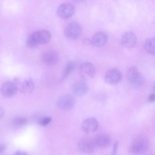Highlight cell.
I'll return each mask as SVG.
<instances>
[{"mask_svg": "<svg viewBox=\"0 0 155 155\" xmlns=\"http://www.w3.org/2000/svg\"><path fill=\"white\" fill-rule=\"evenodd\" d=\"M145 50L148 53L151 54H155V37H151L147 38L144 43Z\"/></svg>", "mask_w": 155, "mask_h": 155, "instance_id": "cell-18", "label": "cell"}, {"mask_svg": "<svg viewBox=\"0 0 155 155\" xmlns=\"http://www.w3.org/2000/svg\"><path fill=\"white\" fill-rule=\"evenodd\" d=\"M95 143L89 138H84L81 139L79 141L78 147L82 152L87 153H92L94 149Z\"/></svg>", "mask_w": 155, "mask_h": 155, "instance_id": "cell-15", "label": "cell"}, {"mask_svg": "<svg viewBox=\"0 0 155 155\" xmlns=\"http://www.w3.org/2000/svg\"><path fill=\"white\" fill-rule=\"evenodd\" d=\"M75 9L71 4L66 3L60 5L58 7L57 12L60 18L67 19L72 17L74 14Z\"/></svg>", "mask_w": 155, "mask_h": 155, "instance_id": "cell-9", "label": "cell"}, {"mask_svg": "<svg viewBox=\"0 0 155 155\" xmlns=\"http://www.w3.org/2000/svg\"><path fill=\"white\" fill-rule=\"evenodd\" d=\"M88 86L84 81H79L74 82L72 86V90L74 94L77 96H81L87 91Z\"/></svg>", "mask_w": 155, "mask_h": 155, "instance_id": "cell-16", "label": "cell"}, {"mask_svg": "<svg viewBox=\"0 0 155 155\" xmlns=\"http://www.w3.org/2000/svg\"><path fill=\"white\" fill-rule=\"evenodd\" d=\"M96 69L92 63L85 62L79 66L78 74L80 77L84 80H87L92 78L94 75Z\"/></svg>", "mask_w": 155, "mask_h": 155, "instance_id": "cell-4", "label": "cell"}, {"mask_svg": "<svg viewBox=\"0 0 155 155\" xmlns=\"http://www.w3.org/2000/svg\"><path fill=\"white\" fill-rule=\"evenodd\" d=\"M4 114V110L3 107H0V118H2Z\"/></svg>", "mask_w": 155, "mask_h": 155, "instance_id": "cell-26", "label": "cell"}, {"mask_svg": "<svg viewBox=\"0 0 155 155\" xmlns=\"http://www.w3.org/2000/svg\"><path fill=\"white\" fill-rule=\"evenodd\" d=\"M28 122L27 119L24 117H19L14 118L12 121V125L15 127H19L25 125Z\"/></svg>", "mask_w": 155, "mask_h": 155, "instance_id": "cell-20", "label": "cell"}, {"mask_svg": "<svg viewBox=\"0 0 155 155\" xmlns=\"http://www.w3.org/2000/svg\"><path fill=\"white\" fill-rule=\"evenodd\" d=\"M82 31L80 24L76 21L70 22L66 26L64 33L65 36L69 39H74L78 38Z\"/></svg>", "mask_w": 155, "mask_h": 155, "instance_id": "cell-5", "label": "cell"}, {"mask_svg": "<svg viewBox=\"0 0 155 155\" xmlns=\"http://www.w3.org/2000/svg\"><path fill=\"white\" fill-rule=\"evenodd\" d=\"M127 77L129 82L134 87H140L143 85L144 82L143 75L135 66L131 67L128 69Z\"/></svg>", "mask_w": 155, "mask_h": 155, "instance_id": "cell-3", "label": "cell"}, {"mask_svg": "<svg viewBox=\"0 0 155 155\" xmlns=\"http://www.w3.org/2000/svg\"><path fill=\"white\" fill-rule=\"evenodd\" d=\"M122 74L121 71L116 68L109 70L104 76V80L106 83L109 84L114 85L118 83L121 80Z\"/></svg>", "mask_w": 155, "mask_h": 155, "instance_id": "cell-7", "label": "cell"}, {"mask_svg": "<svg viewBox=\"0 0 155 155\" xmlns=\"http://www.w3.org/2000/svg\"><path fill=\"white\" fill-rule=\"evenodd\" d=\"M75 67V64L72 61L69 62L66 65L62 74L60 82L65 79L73 71Z\"/></svg>", "mask_w": 155, "mask_h": 155, "instance_id": "cell-19", "label": "cell"}, {"mask_svg": "<svg viewBox=\"0 0 155 155\" xmlns=\"http://www.w3.org/2000/svg\"><path fill=\"white\" fill-rule=\"evenodd\" d=\"M75 104V100L72 95H66L60 97L57 101V105L61 109L69 110L72 108Z\"/></svg>", "mask_w": 155, "mask_h": 155, "instance_id": "cell-13", "label": "cell"}, {"mask_svg": "<svg viewBox=\"0 0 155 155\" xmlns=\"http://www.w3.org/2000/svg\"></svg>", "mask_w": 155, "mask_h": 155, "instance_id": "cell-27", "label": "cell"}, {"mask_svg": "<svg viewBox=\"0 0 155 155\" xmlns=\"http://www.w3.org/2000/svg\"><path fill=\"white\" fill-rule=\"evenodd\" d=\"M59 59V56L56 51L50 50L46 51L42 54L41 60L42 62L47 65H52L56 64Z\"/></svg>", "mask_w": 155, "mask_h": 155, "instance_id": "cell-12", "label": "cell"}, {"mask_svg": "<svg viewBox=\"0 0 155 155\" xmlns=\"http://www.w3.org/2000/svg\"><path fill=\"white\" fill-rule=\"evenodd\" d=\"M111 142L110 137L107 134L103 133L99 134L96 137L94 143L99 147H106L110 146Z\"/></svg>", "mask_w": 155, "mask_h": 155, "instance_id": "cell-17", "label": "cell"}, {"mask_svg": "<svg viewBox=\"0 0 155 155\" xmlns=\"http://www.w3.org/2000/svg\"><path fill=\"white\" fill-rule=\"evenodd\" d=\"M13 155H29V154L25 151L18 150L16 151Z\"/></svg>", "mask_w": 155, "mask_h": 155, "instance_id": "cell-23", "label": "cell"}, {"mask_svg": "<svg viewBox=\"0 0 155 155\" xmlns=\"http://www.w3.org/2000/svg\"><path fill=\"white\" fill-rule=\"evenodd\" d=\"M98 126V122L96 118L89 117L83 121L81 124V128L84 133L90 134L96 131Z\"/></svg>", "mask_w": 155, "mask_h": 155, "instance_id": "cell-8", "label": "cell"}, {"mask_svg": "<svg viewBox=\"0 0 155 155\" xmlns=\"http://www.w3.org/2000/svg\"><path fill=\"white\" fill-rule=\"evenodd\" d=\"M149 146V142L147 138L143 136H138L131 141L129 150L132 153L142 154L147 150Z\"/></svg>", "mask_w": 155, "mask_h": 155, "instance_id": "cell-2", "label": "cell"}, {"mask_svg": "<svg viewBox=\"0 0 155 155\" xmlns=\"http://www.w3.org/2000/svg\"><path fill=\"white\" fill-rule=\"evenodd\" d=\"M52 118L50 117L46 116L41 118L38 121V124L41 126H45L51 121Z\"/></svg>", "mask_w": 155, "mask_h": 155, "instance_id": "cell-21", "label": "cell"}, {"mask_svg": "<svg viewBox=\"0 0 155 155\" xmlns=\"http://www.w3.org/2000/svg\"><path fill=\"white\" fill-rule=\"evenodd\" d=\"M118 145V141L115 142L113 146L112 151L111 155H116Z\"/></svg>", "mask_w": 155, "mask_h": 155, "instance_id": "cell-22", "label": "cell"}, {"mask_svg": "<svg viewBox=\"0 0 155 155\" xmlns=\"http://www.w3.org/2000/svg\"><path fill=\"white\" fill-rule=\"evenodd\" d=\"M16 84L18 90L21 92L25 93H31L35 89V84L33 79L28 78L23 80H21L16 78L13 81Z\"/></svg>", "mask_w": 155, "mask_h": 155, "instance_id": "cell-6", "label": "cell"}, {"mask_svg": "<svg viewBox=\"0 0 155 155\" xmlns=\"http://www.w3.org/2000/svg\"><path fill=\"white\" fill-rule=\"evenodd\" d=\"M149 101L150 103H153L155 101V94H152L150 95L148 98Z\"/></svg>", "mask_w": 155, "mask_h": 155, "instance_id": "cell-24", "label": "cell"}, {"mask_svg": "<svg viewBox=\"0 0 155 155\" xmlns=\"http://www.w3.org/2000/svg\"><path fill=\"white\" fill-rule=\"evenodd\" d=\"M5 148V146L3 144H1L0 146V152L1 153L3 152Z\"/></svg>", "mask_w": 155, "mask_h": 155, "instance_id": "cell-25", "label": "cell"}, {"mask_svg": "<svg viewBox=\"0 0 155 155\" xmlns=\"http://www.w3.org/2000/svg\"><path fill=\"white\" fill-rule=\"evenodd\" d=\"M107 35L106 33L98 31L94 34L91 39V44L97 47H102L107 43Z\"/></svg>", "mask_w": 155, "mask_h": 155, "instance_id": "cell-14", "label": "cell"}, {"mask_svg": "<svg viewBox=\"0 0 155 155\" xmlns=\"http://www.w3.org/2000/svg\"><path fill=\"white\" fill-rule=\"evenodd\" d=\"M137 38L135 34L130 31L124 33L121 38V42L124 47L130 48H133L136 44Z\"/></svg>", "mask_w": 155, "mask_h": 155, "instance_id": "cell-10", "label": "cell"}, {"mask_svg": "<svg viewBox=\"0 0 155 155\" xmlns=\"http://www.w3.org/2000/svg\"><path fill=\"white\" fill-rule=\"evenodd\" d=\"M18 90L17 87L14 81H7L2 84L1 91L3 96L9 97L15 95Z\"/></svg>", "mask_w": 155, "mask_h": 155, "instance_id": "cell-11", "label": "cell"}, {"mask_svg": "<svg viewBox=\"0 0 155 155\" xmlns=\"http://www.w3.org/2000/svg\"><path fill=\"white\" fill-rule=\"evenodd\" d=\"M51 35L50 31L45 29L35 31L27 38L26 44L30 48H33L41 45L48 43L50 40Z\"/></svg>", "mask_w": 155, "mask_h": 155, "instance_id": "cell-1", "label": "cell"}]
</instances>
